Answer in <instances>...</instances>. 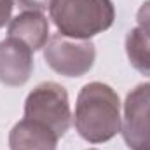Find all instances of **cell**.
Segmentation results:
<instances>
[{
    "label": "cell",
    "instance_id": "cell-13",
    "mask_svg": "<svg viewBox=\"0 0 150 150\" xmlns=\"http://www.w3.org/2000/svg\"><path fill=\"white\" fill-rule=\"evenodd\" d=\"M89 150H96V149H89Z\"/></svg>",
    "mask_w": 150,
    "mask_h": 150
},
{
    "label": "cell",
    "instance_id": "cell-8",
    "mask_svg": "<svg viewBox=\"0 0 150 150\" xmlns=\"http://www.w3.org/2000/svg\"><path fill=\"white\" fill-rule=\"evenodd\" d=\"M7 33L26 44L35 52L44 49L49 40V21L38 11H25L9 21Z\"/></svg>",
    "mask_w": 150,
    "mask_h": 150
},
{
    "label": "cell",
    "instance_id": "cell-10",
    "mask_svg": "<svg viewBox=\"0 0 150 150\" xmlns=\"http://www.w3.org/2000/svg\"><path fill=\"white\" fill-rule=\"evenodd\" d=\"M136 21H138V28L142 32H145L150 37V0L143 2L142 7L136 12Z\"/></svg>",
    "mask_w": 150,
    "mask_h": 150
},
{
    "label": "cell",
    "instance_id": "cell-12",
    "mask_svg": "<svg viewBox=\"0 0 150 150\" xmlns=\"http://www.w3.org/2000/svg\"><path fill=\"white\" fill-rule=\"evenodd\" d=\"M12 9H14V0H0V28H4L11 21Z\"/></svg>",
    "mask_w": 150,
    "mask_h": 150
},
{
    "label": "cell",
    "instance_id": "cell-2",
    "mask_svg": "<svg viewBox=\"0 0 150 150\" xmlns=\"http://www.w3.org/2000/svg\"><path fill=\"white\" fill-rule=\"evenodd\" d=\"M49 16L58 33L89 40L113 25L115 7L112 0H52Z\"/></svg>",
    "mask_w": 150,
    "mask_h": 150
},
{
    "label": "cell",
    "instance_id": "cell-4",
    "mask_svg": "<svg viewBox=\"0 0 150 150\" xmlns=\"http://www.w3.org/2000/svg\"><path fill=\"white\" fill-rule=\"evenodd\" d=\"M44 59L56 74L82 77L94 65L96 47L91 40H77L54 33L44 47Z\"/></svg>",
    "mask_w": 150,
    "mask_h": 150
},
{
    "label": "cell",
    "instance_id": "cell-5",
    "mask_svg": "<svg viewBox=\"0 0 150 150\" xmlns=\"http://www.w3.org/2000/svg\"><path fill=\"white\" fill-rule=\"evenodd\" d=\"M120 133L129 150H150V82L127 93Z\"/></svg>",
    "mask_w": 150,
    "mask_h": 150
},
{
    "label": "cell",
    "instance_id": "cell-7",
    "mask_svg": "<svg viewBox=\"0 0 150 150\" xmlns=\"http://www.w3.org/2000/svg\"><path fill=\"white\" fill-rule=\"evenodd\" d=\"M58 134L45 124L23 119L9 133V149L11 150H56Z\"/></svg>",
    "mask_w": 150,
    "mask_h": 150
},
{
    "label": "cell",
    "instance_id": "cell-1",
    "mask_svg": "<svg viewBox=\"0 0 150 150\" xmlns=\"http://www.w3.org/2000/svg\"><path fill=\"white\" fill-rule=\"evenodd\" d=\"M74 124L89 143H105L120 131V100L108 84H86L75 103Z\"/></svg>",
    "mask_w": 150,
    "mask_h": 150
},
{
    "label": "cell",
    "instance_id": "cell-11",
    "mask_svg": "<svg viewBox=\"0 0 150 150\" xmlns=\"http://www.w3.org/2000/svg\"><path fill=\"white\" fill-rule=\"evenodd\" d=\"M16 2L19 4V7H23L26 11H38V12H42V11H45L51 5L52 0H16Z\"/></svg>",
    "mask_w": 150,
    "mask_h": 150
},
{
    "label": "cell",
    "instance_id": "cell-9",
    "mask_svg": "<svg viewBox=\"0 0 150 150\" xmlns=\"http://www.w3.org/2000/svg\"><path fill=\"white\" fill-rule=\"evenodd\" d=\"M126 54L133 68L150 77V37L138 26L131 28L126 35Z\"/></svg>",
    "mask_w": 150,
    "mask_h": 150
},
{
    "label": "cell",
    "instance_id": "cell-3",
    "mask_svg": "<svg viewBox=\"0 0 150 150\" xmlns=\"http://www.w3.org/2000/svg\"><path fill=\"white\" fill-rule=\"evenodd\" d=\"M25 117L51 127L58 138L65 136L72 124L67 89L58 82H42L26 96Z\"/></svg>",
    "mask_w": 150,
    "mask_h": 150
},
{
    "label": "cell",
    "instance_id": "cell-6",
    "mask_svg": "<svg viewBox=\"0 0 150 150\" xmlns=\"http://www.w3.org/2000/svg\"><path fill=\"white\" fill-rule=\"evenodd\" d=\"M33 72V51L21 40H0V82L18 87L28 82Z\"/></svg>",
    "mask_w": 150,
    "mask_h": 150
}]
</instances>
